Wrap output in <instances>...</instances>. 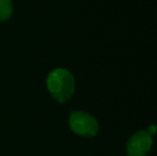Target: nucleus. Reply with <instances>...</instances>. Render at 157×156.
I'll use <instances>...</instances> for the list:
<instances>
[{
    "instance_id": "obj_1",
    "label": "nucleus",
    "mask_w": 157,
    "mask_h": 156,
    "mask_svg": "<svg viewBox=\"0 0 157 156\" xmlns=\"http://www.w3.org/2000/svg\"><path fill=\"white\" fill-rule=\"evenodd\" d=\"M47 88L52 97L56 98L58 102H66L75 92L74 76L65 69L54 70L48 75Z\"/></svg>"
},
{
    "instance_id": "obj_2",
    "label": "nucleus",
    "mask_w": 157,
    "mask_h": 156,
    "mask_svg": "<svg viewBox=\"0 0 157 156\" xmlns=\"http://www.w3.org/2000/svg\"><path fill=\"white\" fill-rule=\"evenodd\" d=\"M68 123L72 131L82 137H94L99 131L96 119L83 111H74L71 113Z\"/></svg>"
},
{
    "instance_id": "obj_3",
    "label": "nucleus",
    "mask_w": 157,
    "mask_h": 156,
    "mask_svg": "<svg viewBox=\"0 0 157 156\" xmlns=\"http://www.w3.org/2000/svg\"><path fill=\"white\" fill-rule=\"evenodd\" d=\"M153 146V137L147 131H138L126 144L127 156H147Z\"/></svg>"
},
{
    "instance_id": "obj_4",
    "label": "nucleus",
    "mask_w": 157,
    "mask_h": 156,
    "mask_svg": "<svg viewBox=\"0 0 157 156\" xmlns=\"http://www.w3.org/2000/svg\"><path fill=\"white\" fill-rule=\"evenodd\" d=\"M13 12L12 0H0V21H8Z\"/></svg>"
}]
</instances>
